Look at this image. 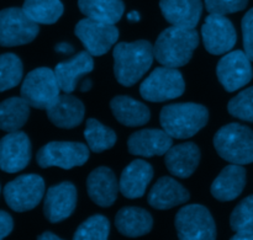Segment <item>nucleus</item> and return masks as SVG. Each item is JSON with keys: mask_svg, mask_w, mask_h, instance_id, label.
<instances>
[{"mask_svg": "<svg viewBox=\"0 0 253 240\" xmlns=\"http://www.w3.org/2000/svg\"><path fill=\"white\" fill-rule=\"evenodd\" d=\"M114 73L121 85L132 86L152 66L155 52L148 41L121 42L114 48Z\"/></svg>", "mask_w": 253, "mask_h": 240, "instance_id": "obj_1", "label": "nucleus"}, {"mask_svg": "<svg viewBox=\"0 0 253 240\" xmlns=\"http://www.w3.org/2000/svg\"><path fill=\"white\" fill-rule=\"evenodd\" d=\"M199 46V36L195 29L172 26L166 29L153 46L155 58L160 64L169 68L183 67L192 59Z\"/></svg>", "mask_w": 253, "mask_h": 240, "instance_id": "obj_2", "label": "nucleus"}, {"mask_svg": "<svg viewBox=\"0 0 253 240\" xmlns=\"http://www.w3.org/2000/svg\"><path fill=\"white\" fill-rule=\"evenodd\" d=\"M209 111L194 103H172L162 108L160 116L163 130L172 138L187 139L207 126Z\"/></svg>", "mask_w": 253, "mask_h": 240, "instance_id": "obj_3", "label": "nucleus"}, {"mask_svg": "<svg viewBox=\"0 0 253 240\" xmlns=\"http://www.w3.org/2000/svg\"><path fill=\"white\" fill-rule=\"evenodd\" d=\"M214 147L217 154L232 164L253 163V131L240 123H230L216 132Z\"/></svg>", "mask_w": 253, "mask_h": 240, "instance_id": "obj_4", "label": "nucleus"}, {"mask_svg": "<svg viewBox=\"0 0 253 240\" xmlns=\"http://www.w3.org/2000/svg\"><path fill=\"white\" fill-rule=\"evenodd\" d=\"M59 90L54 70L43 67L27 74L21 86V96L32 107L47 110L59 98Z\"/></svg>", "mask_w": 253, "mask_h": 240, "instance_id": "obj_5", "label": "nucleus"}, {"mask_svg": "<svg viewBox=\"0 0 253 240\" xmlns=\"http://www.w3.org/2000/svg\"><path fill=\"white\" fill-rule=\"evenodd\" d=\"M184 90L185 83L182 73L177 68L169 67L156 68L140 86L141 96L151 103L177 99L183 95Z\"/></svg>", "mask_w": 253, "mask_h": 240, "instance_id": "obj_6", "label": "nucleus"}, {"mask_svg": "<svg viewBox=\"0 0 253 240\" xmlns=\"http://www.w3.org/2000/svg\"><path fill=\"white\" fill-rule=\"evenodd\" d=\"M175 229L180 240H212L216 226L211 213L202 205H188L175 216Z\"/></svg>", "mask_w": 253, "mask_h": 240, "instance_id": "obj_7", "label": "nucleus"}, {"mask_svg": "<svg viewBox=\"0 0 253 240\" xmlns=\"http://www.w3.org/2000/svg\"><path fill=\"white\" fill-rule=\"evenodd\" d=\"M40 32L35 22L24 9L9 7L0 12V43L2 47H16L30 43Z\"/></svg>", "mask_w": 253, "mask_h": 240, "instance_id": "obj_8", "label": "nucleus"}, {"mask_svg": "<svg viewBox=\"0 0 253 240\" xmlns=\"http://www.w3.org/2000/svg\"><path fill=\"white\" fill-rule=\"evenodd\" d=\"M88 145L77 142H51L37 152V164L43 169L58 167L69 170L82 167L89 159Z\"/></svg>", "mask_w": 253, "mask_h": 240, "instance_id": "obj_9", "label": "nucleus"}, {"mask_svg": "<svg viewBox=\"0 0 253 240\" xmlns=\"http://www.w3.org/2000/svg\"><path fill=\"white\" fill-rule=\"evenodd\" d=\"M44 194V181L40 175H21L4 187V199L15 212H26L41 202Z\"/></svg>", "mask_w": 253, "mask_h": 240, "instance_id": "obj_10", "label": "nucleus"}, {"mask_svg": "<svg viewBox=\"0 0 253 240\" xmlns=\"http://www.w3.org/2000/svg\"><path fill=\"white\" fill-rule=\"evenodd\" d=\"M76 36L78 37L91 56H103L116 43L119 30L115 24L98 21L94 19L81 20L76 25Z\"/></svg>", "mask_w": 253, "mask_h": 240, "instance_id": "obj_11", "label": "nucleus"}, {"mask_svg": "<svg viewBox=\"0 0 253 240\" xmlns=\"http://www.w3.org/2000/svg\"><path fill=\"white\" fill-rule=\"evenodd\" d=\"M251 62L242 51L230 52L220 59L216 67V75L225 90L232 93L252 80Z\"/></svg>", "mask_w": 253, "mask_h": 240, "instance_id": "obj_12", "label": "nucleus"}, {"mask_svg": "<svg viewBox=\"0 0 253 240\" xmlns=\"http://www.w3.org/2000/svg\"><path fill=\"white\" fill-rule=\"evenodd\" d=\"M203 42L209 53L220 56L227 53L236 44V30L224 15L210 14L202 27Z\"/></svg>", "mask_w": 253, "mask_h": 240, "instance_id": "obj_13", "label": "nucleus"}, {"mask_svg": "<svg viewBox=\"0 0 253 240\" xmlns=\"http://www.w3.org/2000/svg\"><path fill=\"white\" fill-rule=\"evenodd\" d=\"M31 160V143L26 133L9 132L0 142V167L5 172H19Z\"/></svg>", "mask_w": 253, "mask_h": 240, "instance_id": "obj_14", "label": "nucleus"}, {"mask_svg": "<svg viewBox=\"0 0 253 240\" xmlns=\"http://www.w3.org/2000/svg\"><path fill=\"white\" fill-rule=\"evenodd\" d=\"M77 206V189L72 182H62L47 190L43 213L51 223L68 218Z\"/></svg>", "mask_w": 253, "mask_h": 240, "instance_id": "obj_15", "label": "nucleus"}, {"mask_svg": "<svg viewBox=\"0 0 253 240\" xmlns=\"http://www.w3.org/2000/svg\"><path fill=\"white\" fill-rule=\"evenodd\" d=\"M173 139L165 130H142L131 135L127 140L128 152L133 155L150 158L166 155L172 148Z\"/></svg>", "mask_w": 253, "mask_h": 240, "instance_id": "obj_16", "label": "nucleus"}, {"mask_svg": "<svg viewBox=\"0 0 253 240\" xmlns=\"http://www.w3.org/2000/svg\"><path fill=\"white\" fill-rule=\"evenodd\" d=\"M88 195L94 204L100 207H109L116 201L120 185L115 174L106 167L96 168L86 179Z\"/></svg>", "mask_w": 253, "mask_h": 240, "instance_id": "obj_17", "label": "nucleus"}, {"mask_svg": "<svg viewBox=\"0 0 253 240\" xmlns=\"http://www.w3.org/2000/svg\"><path fill=\"white\" fill-rule=\"evenodd\" d=\"M161 11L173 26L195 29L203 12L202 0H161Z\"/></svg>", "mask_w": 253, "mask_h": 240, "instance_id": "obj_18", "label": "nucleus"}, {"mask_svg": "<svg viewBox=\"0 0 253 240\" xmlns=\"http://www.w3.org/2000/svg\"><path fill=\"white\" fill-rule=\"evenodd\" d=\"M190 195L183 185L174 179L163 176L148 192L147 201L156 209H169L188 202Z\"/></svg>", "mask_w": 253, "mask_h": 240, "instance_id": "obj_19", "label": "nucleus"}, {"mask_svg": "<svg viewBox=\"0 0 253 240\" xmlns=\"http://www.w3.org/2000/svg\"><path fill=\"white\" fill-rule=\"evenodd\" d=\"M200 162V149L195 143L188 142L172 147L166 153L165 163L168 171L182 179L192 176Z\"/></svg>", "mask_w": 253, "mask_h": 240, "instance_id": "obj_20", "label": "nucleus"}, {"mask_svg": "<svg viewBox=\"0 0 253 240\" xmlns=\"http://www.w3.org/2000/svg\"><path fill=\"white\" fill-rule=\"evenodd\" d=\"M94 69V61L88 51L79 52L77 56L66 62L58 63L54 68L59 88L66 94L73 93L82 75Z\"/></svg>", "mask_w": 253, "mask_h": 240, "instance_id": "obj_21", "label": "nucleus"}, {"mask_svg": "<svg viewBox=\"0 0 253 240\" xmlns=\"http://www.w3.org/2000/svg\"><path fill=\"white\" fill-rule=\"evenodd\" d=\"M246 186V170L242 165L230 164L224 168L211 185V195L221 202L237 199Z\"/></svg>", "mask_w": 253, "mask_h": 240, "instance_id": "obj_22", "label": "nucleus"}, {"mask_svg": "<svg viewBox=\"0 0 253 240\" xmlns=\"http://www.w3.org/2000/svg\"><path fill=\"white\" fill-rule=\"evenodd\" d=\"M153 177V168L145 160H133L124 169L120 177V192L126 199H138L145 195Z\"/></svg>", "mask_w": 253, "mask_h": 240, "instance_id": "obj_23", "label": "nucleus"}, {"mask_svg": "<svg viewBox=\"0 0 253 240\" xmlns=\"http://www.w3.org/2000/svg\"><path fill=\"white\" fill-rule=\"evenodd\" d=\"M83 103L79 99L66 94L59 95L56 103L47 108V117L59 128H74L82 123L84 118Z\"/></svg>", "mask_w": 253, "mask_h": 240, "instance_id": "obj_24", "label": "nucleus"}, {"mask_svg": "<svg viewBox=\"0 0 253 240\" xmlns=\"http://www.w3.org/2000/svg\"><path fill=\"white\" fill-rule=\"evenodd\" d=\"M115 227L123 236L137 238L150 233L153 227V218L146 209L125 207L116 214Z\"/></svg>", "mask_w": 253, "mask_h": 240, "instance_id": "obj_25", "label": "nucleus"}, {"mask_svg": "<svg viewBox=\"0 0 253 240\" xmlns=\"http://www.w3.org/2000/svg\"><path fill=\"white\" fill-rule=\"evenodd\" d=\"M110 107L116 120L128 127L143 126L151 118L147 106L128 96H115L111 100Z\"/></svg>", "mask_w": 253, "mask_h": 240, "instance_id": "obj_26", "label": "nucleus"}, {"mask_svg": "<svg viewBox=\"0 0 253 240\" xmlns=\"http://www.w3.org/2000/svg\"><path fill=\"white\" fill-rule=\"evenodd\" d=\"M82 14L89 19L116 24L125 11L123 0H78Z\"/></svg>", "mask_w": 253, "mask_h": 240, "instance_id": "obj_27", "label": "nucleus"}, {"mask_svg": "<svg viewBox=\"0 0 253 240\" xmlns=\"http://www.w3.org/2000/svg\"><path fill=\"white\" fill-rule=\"evenodd\" d=\"M30 116V105L24 98L6 99L0 105V127L5 132L19 131Z\"/></svg>", "mask_w": 253, "mask_h": 240, "instance_id": "obj_28", "label": "nucleus"}, {"mask_svg": "<svg viewBox=\"0 0 253 240\" xmlns=\"http://www.w3.org/2000/svg\"><path fill=\"white\" fill-rule=\"evenodd\" d=\"M24 11L37 24L52 25L63 14V4L59 0H25Z\"/></svg>", "mask_w": 253, "mask_h": 240, "instance_id": "obj_29", "label": "nucleus"}, {"mask_svg": "<svg viewBox=\"0 0 253 240\" xmlns=\"http://www.w3.org/2000/svg\"><path fill=\"white\" fill-rule=\"evenodd\" d=\"M84 137L88 147L94 153L105 152L113 148L116 143V133L95 118H89L86 121Z\"/></svg>", "mask_w": 253, "mask_h": 240, "instance_id": "obj_30", "label": "nucleus"}, {"mask_svg": "<svg viewBox=\"0 0 253 240\" xmlns=\"http://www.w3.org/2000/svg\"><path fill=\"white\" fill-rule=\"evenodd\" d=\"M110 233V223L105 216L95 214L78 227L74 233L76 240H106Z\"/></svg>", "mask_w": 253, "mask_h": 240, "instance_id": "obj_31", "label": "nucleus"}, {"mask_svg": "<svg viewBox=\"0 0 253 240\" xmlns=\"http://www.w3.org/2000/svg\"><path fill=\"white\" fill-rule=\"evenodd\" d=\"M22 78V62L12 53H5L0 57V90L19 85Z\"/></svg>", "mask_w": 253, "mask_h": 240, "instance_id": "obj_32", "label": "nucleus"}, {"mask_svg": "<svg viewBox=\"0 0 253 240\" xmlns=\"http://www.w3.org/2000/svg\"><path fill=\"white\" fill-rule=\"evenodd\" d=\"M230 226L236 234H253V195L242 200L230 217Z\"/></svg>", "mask_w": 253, "mask_h": 240, "instance_id": "obj_33", "label": "nucleus"}, {"mask_svg": "<svg viewBox=\"0 0 253 240\" xmlns=\"http://www.w3.org/2000/svg\"><path fill=\"white\" fill-rule=\"evenodd\" d=\"M230 115L247 122H253V86L245 89L232 98L227 105Z\"/></svg>", "mask_w": 253, "mask_h": 240, "instance_id": "obj_34", "label": "nucleus"}, {"mask_svg": "<svg viewBox=\"0 0 253 240\" xmlns=\"http://www.w3.org/2000/svg\"><path fill=\"white\" fill-rule=\"evenodd\" d=\"M249 0H205V6L210 14L227 15L244 10Z\"/></svg>", "mask_w": 253, "mask_h": 240, "instance_id": "obj_35", "label": "nucleus"}, {"mask_svg": "<svg viewBox=\"0 0 253 240\" xmlns=\"http://www.w3.org/2000/svg\"><path fill=\"white\" fill-rule=\"evenodd\" d=\"M245 53L253 62V7L245 14L241 22Z\"/></svg>", "mask_w": 253, "mask_h": 240, "instance_id": "obj_36", "label": "nucleus"}, {"mask_svg": "<svg viewBox=\"0 0 253 240\" xmlns=\"http://www.w3.org/2000/svg\"><path fill=\"white\" fill-rule=\"evenodd\" d=\"M14 228L12 218L5 211L0 212V239H4L9 236Z\"/></svg>", "mask_w": 253, "mask_h": 240, "instance_id": "obj_37", "label": "nucleus"}, {"mask_svg": "<svg viewBox=\"0 0 253 240\" xmlns=\"http://www.w3.org/2000/svg\"><path fill=\"white\" fill-rule=\"evenodd\" d=\"M39 239H41V240H59V237H57L56 234L51 233V232H44L42 236L39 237Z\"/></svg>", "mask_w": 253, "mask_h": 240, "instance_id": "obj_38", "label": "nucleus"}, {"mask_svg": "<svg viewBox=\"0 0 253 240\" xmlns=\"http://www.w3.org/2000/svg\"><path fill=\"white\" fill-rule=\"evenodd\" d=\"M232 240H253V234H244V236L235 234V236L232 237Z\"/></svg>", "mask_w": 253, "mask_h": 240, "instance_id": "obj_39", "label": "nucleus"}, {"mask_svg": "<svg viewBox=\"0 0 253 240\" xmlns=\"http://www.w3.org/2000/svg\"><path fill=\"white\" fill-rule=\"evenodd\" d=\"M127 19L130 20V21H138V20H140V14H138L137 11H131L130 14L127 15Z\"/></svg>", "mask_w": 253, "mask_h": 240, "instance_id": "obj_40", "label": "nucleus"}, {"mask_svg": "<svg viewBox=\"0 0 253 240\" xmlns=\"http://www.w3.org/2000/svg\"><path fill=\"white\" fill-rule=\"evenodd\" d=\"M90 84H91V81H90V80L84 81V84H83L84 86H82V90L85 91V90H88V89H90Z\"/></svg>", "mask_w": 253, "mask_h": 240, "instance_id": "obj_41", "label": "nucleus"}]
</instances>
